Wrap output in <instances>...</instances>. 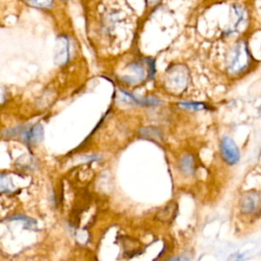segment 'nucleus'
<instances>
[{
	"instance_id": "obj_1",
	"label": "nucleus",
	"mask_w": 261,
	"mask_h": 261,
	"mask_svg": "<svg viewBox=\"0 0 261 261\" xmlns=\"http://www.w3.org/2000/svg\"><path fill=\"white\" fill-rule=\"evenodd\" d=\"M238 209L244 220L256 223L261 218V172L253 170V186L245 189L238 201Z\"/></svg>"
},
{
	"instance_id": "obj_2",
	"label": "nucleus",
	"mask_w": 261,
	"mask_h": 261,
	"mask_svg": "<svg viewBox=\"0 0 261 261\" xmlns=\"http://www.w3.org/2000/svg\"><path fill=\"white\" fill-rule=\"evenodd\" d=\"M254 56L246 39H238L229 47L225 57V67L228 74L239 76L245 74L254 65Z\"/></svg>"
},
{
	"instance_id": "obj_3",
	"label": "nucleus",
	"mask_w": 261,
	"mask_h": 261,
	"mask_svg": "<svg viewBox=\"0 0 261 261\" xmlns=\"http://www.w3.org/2000/svg\"><path fill=\"white\" fill-rule=\"evenodd\" d=\"M250 18V11L245 4L232 3L228 11L223 35L226 37H234L243 34L249 28Z\"/></svg>"
},
{
	"instance_id": "obj_4",
	"label": "nucleus",
	"mask_w": 261,
	"mask_h": 261,
	"mask_svg": "<svg viewBox=\"0 0 261 261\" xmlns=\"http://www.w3.org/2000/svg\"><path fill=\"white\" fill-rule=\"evenodd\" d=\"M189 84V70L185 65L177 64L169 67L164 77V86L173 94H180Z\"/></svg>"
},
{
	"instance_id": "obj_5",
	"label": "nucleus",
	"mask_w": 261,
	"mask_h": 261,
	"mask_svg": "<svg viewBox=\"0 0 261 261\" xmlns=\"http://www.w3.org/2000/svg\"><path fill=\"white\" fill-rule=\"evenodd\" d=\"M220 152L223 160L228 165H234L240 161V150L236 142L228 136L222 137L220 141Z\"/></svg>"
},
{
	"instance_id": "obj_6",
	"label": "nucleus",
	"mask_w": 261,
	"mask_h": 261,
	"mask_svg": "<svg viewBox=\"0 0 261 261\" xmlns=\"http://www.w3.org/2000/svg\"><path fill=\"white\" fill-rule=\"evenodd\" d=\"M69 59V41L65 36H59L56 40L54 50V62L55 64L62 66L67 63Z\"/></svg>"
},
{
	"instance_id": "obj_7",
	"label": "nucleus",
	"mask_w": 261,
	"mask_h": 261,
	"mask_svg": "<svg viewBox=\"0 0 261 261\" xmlns=\"http://www.w3.org/2000/svg\"><path fill=\"white\" fill-rule=\"evenodd\" d=\"M128 68L132 70L133 74L122 76V80L125 81V83H129V84L138 83V82H141L146 76V71L144 67L139 63H132L128 66Z\"/></svg>"
},
{
	"instance_id": "obj_8",
	"label": "nucleus",
	"mask_w": 261,
	"mask_h": 261,
	"mask_svg": "<svg viewBox=\"0 0 261 261\" xmlns=\"http://www.w3.org/2000/svg\"><path fill=\"white\" fill-rule=\"evenodd\" d=\"M43 135H44V132H43L42 125L36 124L24 133L23 138H24L25 142L34 144V143L40 142L43 139Z\"/></svg>"
},
{
	"instance_id": "obj_9",
	"label": "nucleus",
	"mask_w": 261,
	"mask_h": 261,
	"mask_svg": "<svg viewBox=\"0 0 261 261\" xmlns=\"http://www.w3.org/2000/svg\"><path fill=\"white\" fill-rule=\"evenodd\" d=\"M175 211H176V206L174 204H169L162 211L158 213L157 217L162 221H169L174 217Z\"/></svg>"
},
{
	"instance_id": "obj_10",
	"label": "nucleus",
	"mask_w": 261,
	"mask_h": 261,
	"mask_svg": "<svg viewBox=\"0 0 261 261\" xmlns=\"http://www.w3.org/2000/svg\"><path fill=\"white\" fill-rule=\"evenodd\" d=\"M179 167L181 171L186 174H191L194 172V160L193 157L190 155H186L179 163Z\"/></svg>"
},
{
	"instance_id": "obj_11",
	"label": "nucleus",
	"mask_w": 261,
	"mask_h": 261,
	"mask_svg": "<svg viewBox=\"0 0 261 261\" xmlns=\"http://www.w3.org/2000/svg\"><path fill=\"white\" fill-rule=\"evenodd\" d=\"M29 5L36 8H48L53 0H24Z\"/></svg>"
},
{
	"instance_id": "obj_12",
	"label": "nucleus",
	"mask_w": 261,
	"mask_h": 261,
	"mask_svg": "<svg viewBox=\"0 0 261 261\" xmlns=\"http://www.w3.org/2000/svg\"><path fill=\"white\" fill-rule=\"evenodd\" d=\"M179 105L181 107L185 108H189V109H196V110H200V109H206L207 106L204 103H195V102H181L179 103Z\"/></svg>"
},
{
	"instance_id": "obj_13",
	"label": "nucleus",
	"mask_w": 261,
	"mask_h": 261,
	"mask_svg": "<svg viewBox=\"0 0 261 261\" xmlns=\"http://www.w3.org/2000/svg\"><path fill=\"white\" fill-rule=\"evenodd\" d=\"M159 0H146V2L148 3V5H154L158 2Z\"/></svg>"
},
{
	"instance_id": "obj_14",
	"label": "nucleus",
	"mask_w": 261,
	"mask_h": 261,
	"mask_svg": "<svg viewBox=\"0 0 261 261\" xmlns=\"http://www.w3.org/2000/svg\"><path fill=\"white\" fill-rule=\"evenodd\" d=\"M258 110H259V114H260V116H261V105L259 106V109H258Z\"/></svg>"
}]
</instances>
